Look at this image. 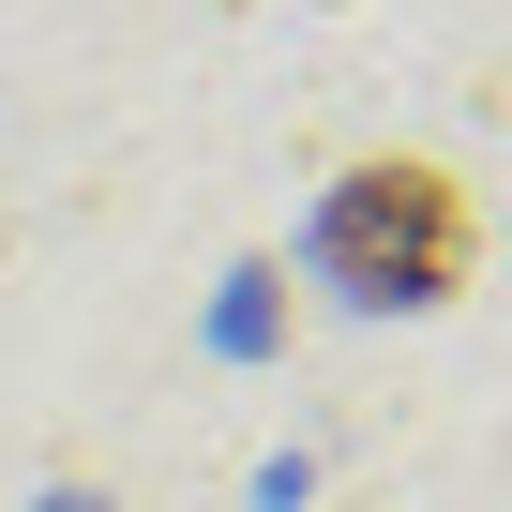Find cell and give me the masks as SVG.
Segmentation results:
<instances>
[{
  "instance_id": "obj_1",
  "label": "cell",
  "mask_w": 512,
  "mask_h": 512,
  "mask_svg": "<svg viewBox=\"0 0 512 512\" xmlns=\"http://www.w3.org/2000/svg\"><path fill=\"white\" fill-rule=\"evenodd\" d=\"M467 256H482V211H467V181L422 166V151H377V166H347V181L317 196V287H347L362 317L452 302Z\"/></svg>"
}]
</instances>
